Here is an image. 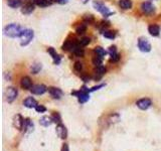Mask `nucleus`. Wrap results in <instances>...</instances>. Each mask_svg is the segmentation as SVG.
I'll return each instance as SVG.
<instances>
[{
    "mask_svg": "<svg viewBox=\"0 0 161 151\" xmlns=\"http://www.w3.org/2000/svg\"><path fill=\"white\" fill-rule=\"evenodd\" d=\"M138 48L141 52H149L151 50V45H150V42H148L147 39H145V37H140V39H138Z\"/></svg>",
    "mask_w": 161,
    "mask_h": 151,
    "instance_id": "5",
    "label": "nucleus"
},
{
    "mask_svg": "<svg viewBox=\"0 0 161 151\" xmlns=\"http://www.w3.org/2000/svg\"><path fill=\"white\" fill-rule=\"evenodd\" d=\"M56 3H59V4H65V3L68 2V0H55Z\"/></svg>",
    "mask_w": 161,
    "mask_h": 151,
    "instance_id": "39",
    "label": "nucleus"
},
{
    "mask_svg": "<svg viewBox=\"0 0 161 151\" xmlns=\"http://www.w3.org/2000/svg\"><path fill=\"white\" fill-rule=\"evenodd\" d=\"M93 5H94V8L96 9L97 11H99L100 13L103 15V16L108 17V16H110V15L113 14V12L110 11L109 8L107 7V6L104 4L103 2L99 1V0H97V1H94L93 2Z\"/></svg>",
    "mask_w": 161,
    "mask_h": 151,
    "instance_id": "4",
    "label": "nucleus"
},
{
    "mask_svg": "<svg viewBox=\"0 0 161 151\" xmlns=\"http://www.w3.org/2000/svg\"><path fill=\"white\" fill-rule=\"evenodd\" d=\"M42 64H39V62H34V64L30 67V71L32 74H37L39 73V71L42 70Z\"/></svg>",
    "mask_w": 161,
    "mask_h": 151,
    "instance_id": "24",
    "label": "nucleus"
},
{
    "mask_svg": "<svg viewBox=\"0 0 161 151\" xmlns=\"http://www.w3.org/2000/svg\"><path fill=\"white\" fill-rule=\"evenodd\" d=\"M109 52H110V55H114V53H116V52H117V49H116V46H115V45L110 46V49H109Z\"/></svg>",
    "mask_w": 161,
    "mask_h": 151,
    "instance_id": "37",
    "label": "nucleus"
},
{
    "mask_svg": "<svg viewBox=\"0 0 161 151\" xmlns=\"http://www.w3.org/2000/svg\"><path fill=\"white\" fill-rule=\"evenodd\" d=\"M136 105L138 106L139 109L141 110H147L148 108H150L151 105H152V102H151L150 99L148 98H143V99H140L137 101Z\"/></svg>",
    "mask_w": 161,
    "mask_h": 151,
    "instance_id": "7",
    "label": "nucleus"
},
{
    "mask_svg": "<svg viewBox=\"0 0 161 151\" xmlns=\"http://www.w3.org/2000/svg\"><path fill=\"white\" fill-rule=\"evenodd\" d=\"M22 28H21L18 24L11 23L8 24L7 26L4 27V34L12 39H16V37H20V34L22 32Z\"/></svg>",
    "mask_w": 161,
    "mask_h": 151,
    "instance_id": "1",
    "label": "nucleus"
},
{
    "mask_svg": "<svg viewBox=\"0 0 161 151\" xmlns=\"http://www.w3.org/2000/svg\"><path fill=\"white\" fill-rule=\"evenodd\" d=\"M90 42H91L90 37H83V39H82L80 42H79V43H80L81 46H86V45H89Z\"/></svg>",
    "mask_w": 161,
    "mask_h": 151,
    "instance_id": "31",
    "label": "nucleus"
},
{
    "mask_svg": "<svg viewBox=\"0 0 161 151\" xmlns=\"http://www.w3.org/2000/svg\"><path fill=\"white\" fill-rule=\"evenodd\" d=\"M47 88L45 85H35V86H32V88L30 89L31 93L34 94V95H42L46 92Z\"/></svg>",
    "mask_w": 161,
    "mask_h": 151,
    "instance_id": "9",
    "label": "nucleus"
},
{
    "mask_svg": "<svg viewBox=\"0 0 161 151\" xmlns=\"http://www.w3.org/2000/svg\"><path fill=\"white\" fill-rule=\"evenodd\" d=\"M103 35L106 37V39H114L116 37V32L112 30H105L103 32Z\"/></svg>",
    "mask_w": 161,
    "mask_h": 151,
    "instance_id": "26",
    "label": "nucleus"
},
{
    "mask_svg": "<svg viewBox=\"0 0 161 151\" xmlns=\"http://www.w3.org/2000/svg\"><path fill=\"white\" fill-rule=\"evenodd\" d=\"M92 62H93V64L96 65V67H99V65H102V62H103V58L102 56H100V55H95L93 59H92Z\"/></svg>",
    "mask_w": 161,
    "mask_h": 151,
    "instance_id": "27",
    "label": "nucleus"
},
{
    "mask_svg": "<svg viewBox=\"0 0 161 151\" xmlns=\"http://www.w3.org/2000/svg\"><path fill=\"white\" fill-rule=\"evenodd\" d=\"M141 10L145 14H151L153 13L155 9H154V6L152 5V3L149 1H146L141 4Z\"/></svg>",
    "mask_w": 161,
    "mask_h": 151,
    "instance_id": "8",
    "label": "nucleus"
},
{
    "mask_svg": "<svg viewBox=\"0 0 161 151\" xmlns=\"http://www.w3.org/2000/svg\"><path fill=\"white\" fill-rule=\"evenodd\" d=\"M23 105L27 108H35L37 106V102L35 101V99H33L32 97H29V98L25 99L23 101Z\"/></svg>",
    "mask_w": 161,
    "mask_h": 151,
    "instance_id": "17",
    "label": "nucleus"
},
{
    "mask_svg": "<svg viewBox=\"0 0 161 151\" xmlns=\"http://www.w3.org/2000/svg\"><path fill=\"white\" fill-rule=\"evenodd\" d=\"M7 4L11 8H18L21 6V0H7Z\"/></svg>",
    "mask_w": 161,
    "mask_h": 151,
    "instance_id": "23",
    "label": "nucleus"
},
{
    "mask_svg": "<svg viewBox=\"0 0 161 151\" xmlns=\"http://www.w3.org/2000/svg\"><path fill=\"white\" fill-rule=\"evenodd\" d=\"M105 73H106V68L103 67V65H99V67H97L96 69H95V74L99 75L100 77L101 76H103Z\"/></svg>",
    "mask_w": 161,
    "mask_h": 151,
    "instance_id": "29",
    "label": "nucleus"
},
{
    "mask_svg": "<svg viewBox=\"0 0 161 151\" xmlns=\"http://www.w3.org/2000/svg\"><path fill=\"white\" fill-rule=\"evenodd\" d=\"M56 134H58V136L59 138H62V139H65L68 136V130H67V128H65V126L59 123L58 125V127H56Z\"/></svg>",
    "mask_w": 161,
    "mask_h": 151,
    "instance_id": "10",
    "label": "nucleus"
},
{
    "mask_svg": "<svg viewBox=\"0 0 161 151\" xmlns=\"http://www.w3.org/2000/svg\"><path fill=\"white\" fill-rule=\"evenodd\" d=\"M62 151H69V146L68 144H64V146H62Z\"/></svg>",
    "mask_w": 161,
    "mask_h": 151,
    "instance_id": "40",
    "label": "nucleus"
},
{
    "mask_svg": "<svg viewBox=\"0 0 161 151\" xmlns=\"http://www.w3.org/2000/svg\"><path fill=\"white\" fill-rule=\"evenodd\" d=\"M82 79H83L85 82H89L90 77H88V76H83V77H82Z\"/></svg>",
    "mask_w": 161,
    "mask_h": 151,
    "instance_id": "41",
    "label": "nucleus"
},
{
    "mask_svg": "<svg viewBox=\"0 0 161 151\" xmlns=\"http://www.w3.org/2000/svg\"><path fill=\"white\" fill-rule=\"evenodd\" d=\"M74 68H75V70L77 71V72H81L82 70H83V65H82L80 62H77L75 64Z\"/></svg>",
    "mask_w": 161,
    "mask_h": 151,
    "instance_id": "34",
    "label": "nucleus"
},
{
    "mask_svg": "<svg viewBox=\"0 0 161 151\" xmlns=\"http://www.w3.org/2000/svg\"><path fill=\"white\" fill-rule=\"evenodd\" d=\"M52 121L53 122H58V123H61V116H59V113H55V114L52 115Z\"/></svg>",
    "mask_w": 161,
    "mask_h": 151,
    "instance_id": "32",
    "label": "nucleus"
},
{
    "mask_svg": "<svg viewBox=\"0 0 161 151\" xmlns=\"http://www.w3.org/2000/svg\"><path fill=\"white\" fill-rule=\"evenodd\" d=\"M33 3H35L37 6L40 7H46L52 4V0H33Z\"/></svg>",
    "mask_w": 161,
    "mask_h": 151,
    "instance_id": "22",
    "label": "nucleus"
},
{
    "mask_svg": "<svg viewBox=\"0 0 161 151\" xmlns=\"http://www.w3.org/2000/svg\"><path fill=\"white\" fill-rule=\"evenodd\" d=\"M78 42L75 39H67L64 43V45H62V49L64 50H72V48L77 45Z\"/></svg>",
    "mask_w": 161,
    "mask_h": 151,
    "instance_id": "14",
    "label": "nucleus"
},
{
    "mask_svg": "<svg viewBox=\"0 0 161 151\" xmlns=\"http://www.w3.org/2000/svg\"><path fill=\"white\" fill-rule=\"evenodd\" d=\"M119 5L122 9L127 10V9H130L132 7V1L131 0H120Z\"/></svg>",
    "mask_w": 161,
    "mask_h": 151,
    "instance_id": "21",
    "label": "nucleus"
},
{
    "mask_svg": "<svg viewBox=\"0 0 161 151\" xmlns=\"http://www.w3.org/2000/svg\"><path fill=\"white\" fill-rule=\"evenodd\" d=\"M120 59V55L118 52L114 53V55H111V62H118Z\"/></svg>",
    "mask_w": 161,
    "mask_h": 151,
    "instance_id": "35",
    "label": "nucleus"
},
{
    "mask_svg": "<svg viewBox=\"0 0 161 151\" xmlns=\"http://www.w3.org/2000/svg\"><path fill=\"white\" fill-rule=\"evenodd\" d=\"M23 123H24V120L22 119L20 115H16L14 116V119H13V125L14 127L18 129V130H21L23 127Z\"/></svg>",
    "mask_w": 161,
    "mask_h": 151,
    "instance_id": "12",
    "label": "nucleus"
},
{
    "mask_svg": "<svg viewBox=\"0 0 161 151\" xmlns=\"http://www.w3.org/2000/svg\"><path fill=\"white\" fill-rule=\"evenodd\" d=\"M47 52H49V55L52 56L53 62H55V65H59V62H61V56H59L58 53L55 52V49H53V48H49V49H47Z\"/></svg>",
    "mask_w": 161,
    "mask_h": 151,
    "instance_id": "15",
    "label": "nucleus"
},
{
    "mask_svg": "<svg viewBox=\"0 0 161 151\" xmlns=\"http://www.w3.org/2000/svg\"><path fill=\"white\" fill-rule=\"evenodd\" d=\"M84 20L86 21V22L92 23V22H94V17L92 16V15H86V16L84 17Z\"/></svg>",
    "mask_w": 161,
    "mask_h": 151,
    "instance_id": "36",
    "label": "nucleus"
},
{
    "mask_svg": "<svg viewBox=\"0 0 161 151\" xmlns=\"http://www.w3.org/2000/svg\"><path fill=\"white\" fill-rule=\"evenodd\" d=\"M52 117H49V116H43L42 118H40L39 120V123L43 127H49V126L52 123Z\"/></svg>",
    "mask_w": 161,
    "mask_h": 151,
    "instance_id": "20",
    "label": "nucleus"
},
{
    "mask_svg": "<svg viewBox=\"0 0 161 151\" xmlns=\"http://www.w3.org/2000/svg\"><path fill=\"white\" fill-rule=\"evenodd\" d=\"M87 30V26L86 24H80L79 26L75 28V32L78 34H84Z\"/></svg>",
    "mask_w": 161,
    "mask_h": 151,
    "instance_id": "30",
    "label": "nucleus"
},
{
    "mask_svg": "<svg viewBox=\"0 0 161 151\" xmlns=\"http://www.w3.org/2000/svg\"><path fill=\"white\" fill-rule=\"evenodd\" d=\"M34 36V33H33V30L31 29H28V28H26V29H23L22 32H21L20 34V45L24 46V45H27L28 43H29L31 40H32Z\"/></svg>",
    "mask_w": 161,
    "mask_h": 151,
    "instance_id": "3",
    "label": "nucleus"
},
{
    "mask_svg": "<svg viewBox=\"0 0 161 151\" xmlns=\"http://www.w3.org/2000/svg\"><path fill=\"white\" fill-rule=\"evenodd\" d=\"M35 110H36V112H39V113H43L46 111V108L42 105H37L35 107Z\"/></svg>",
    "mask_w": 161,
    "mask_h": 151,
    "instance_id": "33",
    "label": "nucleus"
},
{
    "mask_svg": "<svg viewBox=\"0 0 161 151\" xmlns=\"http://www.w3.org/2000/svg\"><path fill=\"white\" fill-rule=\"evenodd\" d=\"M90 90L88 89L87 87H82L81 88V90L79 91V92H72V95H75L78 97V100H79V102L80 103H86L88 100L90 99Z\"/></svg>",
    "mask_w": 161,
    "mask_h": 151,
    "instance_id": "2",
    "label": "nucleus"
},
{
    "mask_svg": "<svg viewBox=\"0 0 161 151\" xmlns=\"http://www.w3.org/2000/svg\"><path fill=\"white\" fill-rule=\"evenodd\" d=\"M20 85H21V87L25 90H28V89H31V88H32V82H31L30 78H28V77H23L22 79H21Z\"/></svg>",
    "mask_w": 161,
    "mask_h": 151,
    "instance_id": "13",
    "label": "nucleus"
},
{
    "mask_svg": "<svg viewBox=\"0 0 161 151\" xmlns=\"http://www.w3.org/2000/svg\"><path fill=\"white\" fill-rule=\"evenodd\" d=\"M72 52H74L75 55H77V56H84V55H85L84 49L81 48V45H80V43H79V42L74 46V48H72Z\"/></svg>",
    "mask_w": 161,
    "mask_h": 151,
    "instance_id": "19",
    "label": "nucleus"
},
{
    "mask_svg": "<svg viewBox=\"0 0 161 151\" xmlns=\"http://www.w3.org/2000/svg\"><path fill=\"white\" fill-rule=\"evenodd\" d=\"M22 129L24 131H26V130H28V131H31L33 129V124L31 123L30 122V120H28V119H26V120H24V123H23V127H22Z\"/></svg>",
    "mask_w": 161,
    "mask_h": 151,
    "instance_id": "25",
    "label": "nucleus"
},
{
    "mask_svg": "<svg viewBox=\"0 0 161 151\" xmlns=\"http://www.w3.org/2000/svg\"><path fill=\"white\" fill-rule=\"evenodd\" d=\"M49 93L55 99H59L62 96V91L61 89H59V88H55V87L49 88Z\"/></svg>",
    "mask_w": 161,
    "mask_h": 151,
    "instance_id": "11",
    "label": "nucleus"
},
{
    "mask_svg": "<svg viewBox=\"0 0 161 151\" xmlns=\"http://www.w3.org/2000/svg\"><path fill=\"white\" fill-rule=\"evenodd\" d=\"M148 31L152 36H158L160 32V27L157 24H151L148 27Z\"/></svg>",
    "mask_w": 161,
    "mask_h": 151,
    "instance_id": "16",
    "label": "nucleus"
},
{
    "mask_svg": "<svg viewBox=\"0 0 161 151\" xmlns=\"http://www.w3.org/2000/svg\"><path fill=\"white\" fill-rule=\"evenodd\" d=\"M5 96H6V100H7V102L12 103L17 97V90L14 89V88H12V87L7 88L6 93H5Z\"/></svg>",
    "mask_w": 161,
    "mask_h": 151,
    "instance_id": "6",
    "label": "nucleus"
},
{
    "mask_svg": "<svg viewBox=\"0 0 161 151\" xmlns=\"http://www.w3.org/2000/svg\"><path fill=\"white\" fill-rule=\"evenodd\" d=\"M33 10H34V5L32 4V3L28 2V3H26V4H24L22 6L21 12H22L23 14H30Z\"/></svg>",
    "mask_w": 161,
    "mask_h": 151,
    "instance_id": "18",
    "label": "nucleus"
},
{
    "mask_svg": "<svg viewBox=\"0 0 161 151\" xmlns=\"http://www.w3.org/2000/svg\"><path fill=\"white\" fill-rule=\"evenodd\" d=\"M94 52H95L96 55L102 56V58L106 55V50L104 49L103 48H101V46H96V48L94 49Z\"/></svg>",
    "mask_w": 161,
    "mask_h": 151,
    "instance_id": "28",
    "label": "nucleus"
},
{
    "mask_svg": "<svg viewBox=\"0 0 161 151\" xmlns=\"http://www.w3.org/2000/svg\"><path fill=\"white\" fill-rule=\"evenodd\" d=\"M104 86H105V85H99V86H97V87H94L90 90V92H94V91H96V90H99L100 88H103Z\"/></svg>",
    "mask_w": 161,
    "mask_h": 151,
    "instance_id": "38",
    "label": "nucleus"
}]
</instances>
